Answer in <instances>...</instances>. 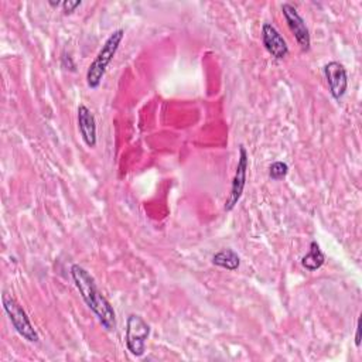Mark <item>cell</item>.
<instances>
[{"label": "cell", "instance_id": "1", "mask_svg": "<svg viewBox=\"0 0 362 362\" xmlns=\"http://www.w3.org/2000/svg\"><path fill=\"white\" fill-rule=\"evenodd\" d=\"M71 276L83 301L96 315L99 324L106 331H113L116 327V313L109 300L98 288L93 276L85 267L76 263L71 266Z\"/></svg>", "mask_w": 362, "mask_h": 362}, {"label": "cell", "instance_id": "2", "mask_svg": "<svg viewBox=\"0 0 362 362\" xmlns=\"http://www.w3.org/2000/svg\"><path fill=\"white\" fill-rule=\"evenodd\" d=\"M124 37V30L123 28H117L103 42L102 48L99 49V52L96 54L95 59L90 62V65L88 66L86 71V83L90 89H96L106 72L107 65L112 62L113 57L116 55L119 45L122 42Z\"/></svg>", "mask_w": 362, "mask_h": 362}, {"label": "cell", "instance_id": "3", "mask_svg": "<svg viewBox=\"0 0 362 362\" xmlns=\"http://www.w3.org/2000/svg\"><path fill=\"white\" fill-rule=\"evenodd\" d=\"M1 304H3L6 314L8 315V320L13 325V328L17 331V334L28 342H38L40 335L35 331V328L33 327V324H31L27 313L21 307V304L16 300V297L11 296L10 293L4 291L1 294Z\"/></svg>", "mask_w": 362, "mask_h": 362}, {"label": "cell", "instance_id": "4", "mask_svg": "<svg viewBox=\"0 0 362 362\" xmlns=\"http://www.w3.org/2000/svg\"><path fill=\"white\" fill-rule=\"evenodd\" d=\"M150 337V325L139 314H130L126 321V348L133 356H141L146 352V341Z\"/></svg>", "mask_w": 362, "mask_h": 362}, {"label": "cell", "instance_id": "5", "mask_svg": "<svg viewBox=\"0 0 362 362\" xmlns=\"http://www.w3.org/2000/svg\"><path fill=\"white\" fill-rule=\"evenodd\" d=\"M247 168H249V156L243 144L239 146V158H238V165L235 175L232 178V185H230V192L225 201V211H232L236 204L239 202L245 185H246V175H247Z\"/></svg>", "mask_w": 362, "mask_h": 362}, {"label": "cell", "instance_id": "6", "mask_svg": "<svg viewBox=\"0 0 362 362\" xmlns=\"http://www.w3.org/2000/svg\"><path fill=\"white\" fill-rule=\"evenodd\" d=\"M281 13L286 18V23H287L291 34L294 35L297 44L300 45L301 51L307 52L311 47V38H310V31L305 25L304 18L298 14L297 8L290 3L281 4Z\"/></svg>", "mask_w": 362, "mask_h": 362}, {"label": "cell", "instance_id": "7", "mask_svg": "<svg viewBox=\"0 0 362 362\" xmlns=\"http://www.w3.org/2000/svg\"><path fill=\"white\" fill-rule=\"evenodd\" d=\"M324 75L329 88V93L335 100H339L348 88V75L345 66L338 61H329L324 65Z\"/></svg>", "mask_w": 362, "mask_h": 362}, {"label": "cell", "instance_id": "8", "mask_svg": "<svg viewBox=\"0 0 362 362\" xmlns=\"http://www.w3.org/2000/svg\"><path fill=\"white\" fill-rule=\"evenodd\" d=\"M262 42L266 51L276 59H284L288 54V45L286 40L270 23H264L262 25Z\"/></svg>", "mask_w": 362, "mask_h": 362}, {"label": "cell", "instance_id": "9", "mask_svg": "<svg viewBox=\"0 0 362 362\" xmlns=\"http://www.w3.org/2000/svg\"><path fill=\"white\" fill-rule=\"evenodd\" d=\"M78 129L83 143L88 147L96 146V119L90 109L85 105L78 106Z\"/></svg>", "mask_w": 362, "mask_h": 362}, {"label": "cell", "instance_id": "10", "mask_svg": "<svg viewBox=\"0 0 362 362\" xmlns=\"http://www.w3.org/2000/svg\"><path fill=\"white\" fill-rule=\"evenodd\" d=\"M212 263L218 267H222V269H226V270H236L240 264V259H239V255L228 247V249H222L219 252H216L214 256H212Z\"/></svg>", "mask_w": 362, "mask_h": 362}, {"label": "cell", "instance_id": "11", "mask_svg": "<svg viewBox=\"0 0 362 362\" xmlns=\"http://www.w3.org/2000/svg\"><path fill=\"white\" fill-rule=\"evenodd\" d=\"M324 262H325V256L320 249V245L317 243V240H311L308 253L301 259L303 267H305L308 272H315L324 264Z\"/></svg>", "mask_w": 362, "mask_h": 362}, {"label": "cell", "instance_id": "12", "mask_svg": "<svg viewBox=\"0 0 362 362\" xmlns=\"http://www.w3.org/2000/svg\"><path fill=\"white\" fill-rule=\"evenodd\" d=\"M287 173H288V165L284 161H274L269 167V177L274 181L284 178L287 175Z\"/></svg>", "mask_w": 362, "mask_h": 362}, {"label": "cell", "instance_id": "13", "mask_svg": "<svg viewBox=\"0 0 362 362\" xmlns=\"http://www.w3.org/2000/svg\"><path fill=\"white\" fill-rule=\"evenodd\" d=\"M82 4V1L81 0H75V1H71V0H65V1H62V10H64V13L65 14H71V13H74L75 10H76V7H79Z\"/></svg>", "mask_w": 362, "mask_h": 362}, {"label": "cell", "instance_id": "14", "mask_svg": "<svg viewBox=\"0 0 362 362\" xmlns=\"http://www.w3.org/2000/svg\"><path fill=\"white\" fill-rule=\"evenodd\" d=\"M355 345L359 348L361 346V328H359V320L356 322V332H355Z\"/></svg>", "mask_w": 362, "mask_h": 362}, {"label": "cell", "instance_id": "15", "mask_svg": "<svg viewBox=\"0 0 362 362\" xmlns=\"http://www.w3.org/2000/svg\"><path fill=\"white\" fill-rule=\"evenodd\" d=\"M48 4H49V6H52V7H58V6H59V4H62V3H61V1H58V0H57V1H51V0H49V1H48Z\"/></svg>", "mask_w": 362, "mask_h": 362}]
</instances>
